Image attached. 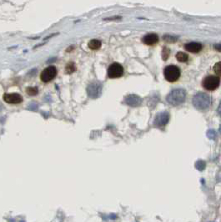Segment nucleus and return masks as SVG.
Returning a JSON list of instances; mask_svg holds the SVG:
<instances>
[{"mask_svg":"<svg viewBox=\"0 0 221 222\" xmlns=\"http://www.w3.org/2000/svg\"><path fill=\"white\" fill-rule=\"evenodd\" d=\"M90 87L93 88V90L92 91H90V94L93 92V95L92 97H98L99 94H100V92H101V85L97 84H93V85H90Z\"/></svg>","mask_w":221,"mask_h":222,"instance_id":"nucleus-13","label":"nucleus"},{"mask_svg":"<svg viewBox=\"0 0 221 222\" xmlns=\"http://www.w3.org/2000/svg\"><path fill=\"white\" fill-rule=\"evenodd\" d=\"M219 132L221 133V126H220V128H219Z\"/></svg>","mask_w":221,"mask_h":222,"instance_id":"nucleus-24","label":"nucleus"},{"mask_svg":"<svg viewBox=\"0 0 221 222\" xmlns=\"http://www.w3.org/2000/svg\"><path fill=\"white\" fill-rule=\"evenodd\" d=\"M195 167L199 170H203L204 169V167H205V163H204V161H203V160H199V161H197L195 164Z\"/></svg>","mask_w":221,"mask_h":222,"instance_id":"nucleus-18","label":"nucleus"},{"mask_svg":"<svg viewBox=\"0 0 221 222\" xmlns=\"http://www.w3.org/2000/svg\"><path fill=\"white\" fill-rule=\"evenodd\" d=\"M125 102L126 104H128L129 105H130V106L137 107L140 106L141 103H142V98L137 95L132 94V95L128 96V97L125 98Z\"/></svg>","mask_w":221,"mask_h":222,"instance_id":"nucleus-9","label":"nucleus"},{"mask_svg":"<svg viewBox=\"0 0 221 222\" xmlns=\"http://www.w3.org/2000/svg\"><path fill=\"white\" fill-rule=\"evenodd\" d=\"M26 93L28 94V95L34 96L38 94L39 93V90L37 87H28L26 89Z\"/></svg>","mask_w":221,"mask_h":222,"instance_id":"nucleus-16","label":"nucleus"},{"mask_svg":"<svg viewBox=\"0 0 221 222\" xmlns=\"http://www.w3.org/2000/svg\"><path fill=\"white\" fill-rule=\"evenodd\" d=\"M180 69L175 65H169L164 70V74L166 80L169 82H175L180 77Z\"/></svg>","mask_w":221,"mask_h":222,"instance_id":"nucleus-3","label":"nucleus"},{"mask_svg":"<svg viewBox=\"0 0 221 222\" xmlns=\"http://www.w3.org/2000/svg\"><path fill=\"white\" fill-rule=\"evenodd\" d=\"M185 48L189 52L193 53H199V51L202 49V44L199 43L191 42L189 44H186L185 45Z\"/></svg>","mask_w":221,"mask_h":222,"instance_id":"nucleus-10","label":"nucleus"},{"mask_svg":"<svg viewBox=\"0 0 221 222\" xmlns=\"http://www.w3.org/2000/svg\"><path fill=\"white\" fill-rule=\"evenodd\" d=\"M218 114H219V115L221 117V102L219 103V107H218Z\"/></svg>","mask_w":221,"mask_h":222,"instance_id":"nucleus-23","label":"nucleus"},{"mask_svg":"<svg viewBox=\"0 0 221 222\" xmlns=\"http://www.w3.org/2000/svg\"><path fill=\"white\" fill-rule=\"evenodd\" d=\"M208 137H210V139L214 140V139L216 137L215 131H214V130H210V131H208Z\"/></svg>","mask_w":221,"mask_h":222,"instance_id":"nucleus-21","label":"nucleus"},{"mask_svg":"<svg viewBox=\"0 0 221 222\" xmlns=\"http://www.w3.org/2000/svg\"><path fill=\"white\" fill-rule=\"evenodd\" d=\"M57 75V69L54 66H48L42 71L40 79L44 83H48L55 78Z\"/></svg>","mask_w":221,"mask_h":222,"instance_id":"nucleus-6","label":"nucleus"},{"mask_svg":"<svg viewBox=\"0 0 221 222\" xmlns=\"http://www.w3.org/2000/svg\"><path fill=\"white\" fill-rule=\"evenodd\" d=\"M193 104L197 110H207L211 104V98L207 94L199 92L193 97Z\"/></svg>","mask_w":221,"mask_h":222,"instance_id":"nucleus-1","label":"nucleus"},{"mask_svg":"<svg viewBox=\"0 0 221 222\" xmlns=\"http://www.w3.org/2000/svg\"><path fill=\"white\" fill-rule=\"evenodd\" d=\"M88 46H89V48H90V49H92V50H97L98 48H100L101 41H99L98 40H90Z\"/></svg>","mask_w":221,"mask_h":222,"instance_id":"nucleus-12","label":"nucleus"},{"mask_svg":"<svg viewBox=\"0 0 221 222\" xmlns=\"http://www.w3.org/2000/svg\"><path fill=\"white\" fill-rule=\"evenodd\" d=\"M75 70H76V66L74 63H72V62L69 63V64L66 65V67H65V72H66V73H72Z\"/></svg>","mask_w":221,"mask_h":222,"instance_id":"nucleus-15","label":"nucleus"},{"mask_svg":"<svg viewBox=\"0 0 221 222\" xmlns=\"http://www.w3.org/2000/svg\"><path fill=\"white\" fill-rule=\"evenodd\" d=\"M215 48L216 50L221 51V44H215Z\"/></svg>","mask_w":221,"mask_h":222,"instance_id":"nucleus-22","label":"nucleus"},{"mask_svg":"<svg viewBox=\"0 0 221 222\" xmlns=\"http://www.w3.org/2000/svg\"><path fill=\"white\" fill-rule=\"evenodd\" d=\"M144 44L147 45H154L159 41V37L155 34H146L143 38Z\"/></svg>","mask_w":221,"mask_h":222,"instance_id":"nucleus-11","label":"nucleus"},{"mask_svg":"<svg viewBox=\"0 0 221 222\" xmlns=\"http://www.w3.org/2000/svg\"><path fill=\"white\" fill-rule=\"evenodd\" d=\"M220 84V79L218 76L215 75H210L205 77L202 82V85L205 90H209V91H213L215 90L219 86Z\"/></svg>","mask_w":221,"mask_h":222,"instance_id":"nucleus-4","label":"nucleus"},{"mask_svg":"<svg viewBox=\"0 0 221 222\" xmlns=\"http://www.w3.org/2000/svg\"><path fill=\"white\" fill-rule=\"evenodd\" d=\"M169 120V114L168 112H161L158 114L154 119V124L157 128L162 129L164 127L168 124Z\"/></svg>","mask_w":221,"mask_h":222,"instance_id":"nucleus-7","label":"nucleus"},{"mask_svg":"<svg viewBox=\"0 0 221 222\" xmlns=\"http://www.w3.org/2000/svg\"><path fill=\"white\" fill-rule=\"evenodd\" d=\"M164 40H165V41H166V42L173 43L176 41V38H174V37L167 34V35H165V36H164Z\"/></svg>","mask_w":221,"mask_h":222,"instance_id":"nucleus-19","label":"nucleus"},{"mask_svg":"<svg viewBox=\"0 0 221 222\" xmlns=\"http://www.w3.org/2000/svg\"><path fill=\"white\" fill-rule=\"evenodd\" d=\"M186 98V91L183 89H175L171 91L166 97V100L169 104L173 106H177L183 104Z\"/></svg>","mask_w":221,"mask_h":222,"instance_id":"nucleus-2","label":"nucleus"},{"mask_svg":"<svg viewBox=\"0 0 221 222\" xmlns=\"http://www.w3.org/2000/svg\"><path fill=\"white\" fill-rule=\"evenodd\" d=\"M3 100L8 104H17L23 101V97L19 94H3Z\"/></svg>","mask_w":221,"mask_h":222,"instance_id":"nucleus-8","label":"nucleus"},{"mask_svg":"<svg viewBox=\"0 0 221 222\" xmlns=\"http://www.w3.org/2000/svg\"><path fill=\"white\" fill-rule=\"evenodd\" d=\"M123 68L119 63H114L108 69V76L110 79H116L123 75Z\"/></svg>","mask_w":221,"mask_h":222,"instance_id":"nucleus-5","label":"nucleus"},{"mask_svg":"<svg viewBox=\"0 0 221 222\" xmlns=\"http://www.w3.org/2000/svg\"><path fill=\"white\" fill-rule=\"evenodd\" d=\"M176 59L179 62H186L189 59V56L187 53H183V52H178L176 54Z\"/></svg>","mask_w":221,"mask_h":222,"instance_id":"nucleus-14","label":"nucleus"},{"mask_svg":"<svg viewBox=\"0 0 221 222\" xmlns=\"http://www.w3.org/2000/svg\"><path fill=\"white\" fill-rule=\"evenodd\" d=\"M169 49L165 47V48H164V49H163L162 53V56L164 60H167V58L169 57Z\"/></svg>","mask_w":221,"mask_h":222,"instance_id":"nucleus-20","label":"nucleus"},{"mask_svg":"<svg viewBox=\"0 0 221 222\" xmlns=\"http://www.w3.org/2000/svg\"><path fill=\"white\" fill-rule=\"evenodd\" d=\"M214 71H215V73L217 74L218 76L221 77V62H218L216 63L215 65H214Z\"/></svg>","mask_w":221,"mask_h":222,"instance_id":"nucleus-17","label":"nucleus"}]
</instances>
